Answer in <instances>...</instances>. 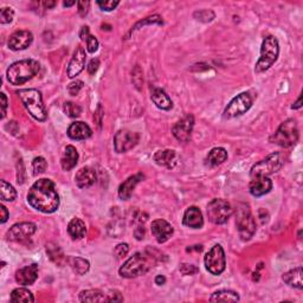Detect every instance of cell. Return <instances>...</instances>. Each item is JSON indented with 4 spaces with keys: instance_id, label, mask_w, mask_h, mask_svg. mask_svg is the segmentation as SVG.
Masks as SVG:
<instances>
[{
    "instance_id": "obj_1",
    "label": "cell",
    "mask_w": 303,
    "mask_h": 303,
    "mask_svg": "<svg viewBox=\"0 0 303 303\" xmlns=\"http://www.w3.org/2000/svg\"><path fill=\"white\" fill-rule=\"evenodd\" d=\"M28 203L35 210L43 213H54L60 207V195L55 182L50 179H39L28 193Z\"/></svg>"
},
{
    "instance_id": "obj_2",
    "label": "cell",
    "mask_w": 303,
    "mask_h": 303,
    "mask_svg": "<svg viewBox=\"0 0 303 303\" xmlns=\"http://www.w3.org/2000/svg\"><path fill=\"white\" fill-rule=\"evenodd\" d=\"M41 65L35 60H24L13 63L8 69V81L13 86H22L38 74Z\"/></svg>"
},
{
    "instance_id": "obj_3",
    "label": "cell",
    "mask_w": 303,
    "mask_h": 303,
    "mask_svg": "<svg viewBox=\"0 0 303 303\" xmlns=\"http://www.w3.org/2000/svg\"><path fill=\"white\" fill-rule=\"evenodd\" d=\"M153 255H147L145 252H136L126 260L119 270V273L125 278H134L140 275H145L153 266Z\"/></svg>"
},
{
    "instance_id": "obj_4",
    "label": "cell",
    "mask_w": 303,
    "mask_h": 303,
    "mask_svg": "<svg viewBox=\"0 0 303 303\" xmlns=\"http://www.w3.org/2000/svg\"><path fill=\"white\" fill-rule=\"evenodd\" d=\"M17 94L21 97L26 110L34 119L37 120V121H45L47 120L48 114L47 110H45L41 91H38L37 89H22L17 91Z\"/></svg>"
},
{
    "instance_id": "obj_5",
    "label": "cell",
    "mask_w": 303,
    "mask_h": 303,
    "mask_svg": "<svg viewBox=\"0 0 303 303\" xmlns=\"http://www.w3.org/2000/svg\"><path fill=\"white\" fill-rule=\"evenodd\" d=\"M298 136L297 123L294 119H288L281 123L278 129L271 135L270 141L279 146V147L288 148L298 141Z\"/></svg>"
},
{
    "instance_id": "obj_6",
    "label": "cell",
    "mask_w": 303,
    "mask_h": 303,
    "mask_svg": "<svg viewBox=\"0 0 303 303\" xmlns=\"http://www.w3.org/2000/svg\"><path fill=\"white\" fill-rule=\"evenodd\" d=\"M279 55V44L278 41L272 36L266 37L262 43L260 48V57L256 63L255 71L257 74L264 73L272 67V64L277 61Z\"/></svg>"
},
{
    "instance_id": "obj_7",
    "label": "cell",
    "mask_w": 303,
    "mask_h": 303,
    "mask_svg": "<svg viewBox=\"0 0 303 303\" xmlns=\"http://www.w3.org/2000/svg\"><path fill=\"white\" fill-rule=\"evenodd\" d=\"M236 225L239 237L244 242H247L256 232V221L251 211L246 204H238L236 210Z\"/></svg>"
},
{
    "instance_id": "obj_8",
    "label": "cell",
    "mask_w": 303,
    "mask_h": 303,
    "mask_svg": "<svg viewBox=\"0 0 303 303\" xmlns=\"http://www.w3.org/2000/svg\"><path fill=\"white\" fill-rule=\"evenodd\" d=\"M283 164H284V161H283L282 155L279 153H272V154L266 156L265 159L257 162L251 168L250 175H251V178L268 177L270 174L278 172L282 168Z\"/></svg>"
},
{
    "instance_id": "obj_9",
    "label": "cell",
    "mask_w": 303,
    "mask_h": 303,
    "mask_svg": "<svg viewBox=\"0 0 303 303\" xmlns=\"http://www.w3.org/2000/svg\"><path fill=\"white\" fill-rule=\"evenodd\" d=\"M207 216L210 221L216 225L225 224L232 216V207L224 199H213L207 205Z\"/></svg>"
},
{
    "instance_id": "obj_10",
    "label": "cell",
    "mask_w": 303,
    "mask_h": 303,
    "mask_svg": "<svg viewBox=\"0 0 303 303\" xmlns=\"http://www.w3.org/2000/svg\"><path fill=\"white\" fill-rule=\"evenodd\" d=\"M205 266L212 275H220L225 270L226 258L223 246L216 244L205 256Z\"/></svg>"
},
{
    "instance_id": "obj_11",
    "label": "cell",
    "mask_w": 303,
    "mask_h": 303,
    "mask_svg": "<svg viewBox=\"0 0 303 303\" xmlns=\"http://www.w3.org/2000/svg\"><path fill=\"white\" fill-rule=\"evenodd\" d=\"M253 103V97L250 95V93H242L238 96L229 103L226 109L224 110V116L226 119H232V117H237L245 114L247 110L251 108Z\"/></svg>"
},
{
    "instance_id": "obj_12",
    "label": "cell",
    "mask_w": 303,
    "mask_h": 303,
    "mask_svg": "<svg viewBox=\"0 0 303 303\" xmlns=\"http://www.w3.org/2000/svg\"><path fill=\"white\" fill-rule=\"evenodd\" d=\"M140 135L128 129H121L114 136V148L117 153H125L133 149L138 145Z\"/></svg>"
},
{
    "instance_id": "obj_13",
    "label": "cell",
    "mask_w": 303,
    "mask_h": 303,
    "mask_svg": "<svg viewBox=\"0 0 303 303\" xmlns=\"http://www.w3.org/2000/svg\"><path fill=\"white\" fill-rule=\"evenodd\" d=\"M36 230H37L36 224L30 223V221H24V223L15 224L8 231L6 237L12 242H23V240L30 238L32 234L36 232Z\"/></svg>"
},
{
    "instance_id": "obj_14",
    "label": "cell",
    "mask_w": 303,
    "mask_h": 303,
    "mask_svg": "<svg viewBox=\"0 0 303 303\" xmlns=\"http://www.w3.org/2000/svg\"><path fill=\"white\" fill-rule=\"evenodd\" d=\"M193 126L194 117L193 115H191V114H187L186 116H184L181 120H179V121L175 123L173 129H172V133H173L174 138L177 139L178 141L186 143L190 141Z\"/></svg>"
},
{
    "instance_id": "obj_15",
    "label": "cell",
    "mask_w": 303,
    "mask_h": 303,
    "mask_svg": "<svg viewBox=\"0 0 303 303\" xmlns=\"http://www.w3.org/2000/svg\"><path fill=\"white\" fill-rule=\"evenodd\" d=\"M34 42V35L30 31L22 30V31H16L15 34L10 36L9 39V48L13 51H19V50H25L28 49Z\"/></svg>"
},
{
    "instance_id": "obj_16",
    "label": "cell",
    "mask_w": 303,
    "mask_h": 303,
    "mask_svg": "<svg viewBox=\"0 0 303 303\" xmlns=\"http://www.w3.org/2000/svg\"><path fill=\"white\" fill-rule=\"evenodd\" d=\"M86 50H84L82 45H78V48L74 52V56L71 58L69 67H68V76L74 78L82 73L84 67H86Z\"/></svg>"
},
{
    "instance_id": "obj_17",
    "label": "cell",
    "mask_w": 303,
    "mask_h": 303,
    "mask_svg": "<svg viewBox=\"0 0 303 303\" xmlns=\"http://www.w3.org/2000/svg\"><path fill=\"white\" fill-rule=\"evenodd\" d=\"M151 231L153 236L155 237L156 242L162 244L167 242V240L171 238L174 230H173V226L165 219H155L154 221H152Z\"/></svg>"
},
{
    "instance_id": "obj_18",
    "label": "cell",
    "mask_w": 303,
    "mask_h": 303,
    "mask_svg": "<svg viewBox=\"0 0 303 303\" xmlns=\"http://www.w3.org/2000/svg\"><path fill=\"white\" fill-rule=\"evenodd\" d=\"M272 188V181L268 177H255L250 181L249 191L253 197H262Z\"/></svg>"
},
{
    "instance_id": "obj_19",
    "label": "cell",
    "mask_w": 303,
    "mask_h": 303,
    "mask_svg": "<svg viewBox=\"0 0 303 303\" xmlns=\"http://www.w3.org/2000/svg\"><path fill=\"white\" fill-rule=\"evenodd\" d=\"M38 278V265L34 264L24 266L16 272V281L22 285H31Z\"/></svg>"
},
{
    "instance_id": "obj_20",
    "label": "cell",
    "mask_w": 303,
    "mask_h": 303,
    "mask_svg": "<svg viewBox=\"0 0 303 303\" xmlns=\"http://www.w3.org/2000/svg\"><path fill=\"white\" fill-rule=\"evenodd\" d=\"M182 223H184V225L192 227V229H200L204 225L203 213L197 206L188 207L184 213Z\"/></svg>"
},
{
    "instance_id": "obj_21",
    "label": "cell",
    "mask_w": 303,
    "mask_h": 303,
    "mask_svg": "<svg viewBox=\"0 0 303 303\" xmlns=\"http://www.w3.org/2000/svg\"><path fill=\"white\" fill-rule=\"evenodd\" d=\"M143 178H145V175H143L142 173H138V174L132 175V177H129L126 181H123L119 187L120 199H122V200L130 199V197H132L133 191H134L136 185H138L140 181H142Z\"/></svg>"
},
{
    "instance_id": "obj_22",
    "label": "cell",
    "mask_w": 303,
    "mask_h": 303,
    "mask_svg": "<svg viewBox=\"0 0 303 303\" xmlns=\"http://www.w3.org/2000/svg\"><path fill=\"white\" fill-rule=\"evenodd\" d=\"M93 135V130L87 123L82 121H76L71 123L68 129V136L73 140H86Z\"/></svg>"
},
{
    "instance_id": "obj_23",
    "label": "cell",
    "mask_w": 303,
    "mask_h": 303,
    "mask_svg": "<svg viewBox=\"0 0 303 303\" xmlns=\"http://www.w3.org/2000/svg\"><path fill=\"white\" fill-rule=\"evenodd\" d=\"M96 181V173L93 168L82 167L75 175V182L80 188L93 186Z\"/></svg>"
},
{
    "instance_id": "obj_24",
    "label": "cell",
    "mask_w": 303,
    "mask_h": 303,
    "mask_svg": "<svg viewBox=\"0 0 303 303\" xmlns=\"http://www.w3.org/2000/svg\"><path fill=\"white\" fill-rule=\"evenodd\" d=\"M151 99L153 102H154L155 106L162 110H169L173 107L172 100L169 99L167 94L162 89H160V88H151Z\"/></svg>"
},
{
    "instance_id": "obj_25",
    "label": "cell",
    "mask_w": 303,
    "mask_h": 303,
    "mask_svg": "<svg viewBox=\"0 0 303 303\" xmlns=\"http://www.w3.org/2000/svg\"><path fill=\"white\" fill-rule=\"evenodd\" d=\"M77 161H78V153L76 151V148L71 145L67 146V148H65V151L63 153V156H62L61 159L62 168H63L64 171H70V169H73L75 166L77 165Z\"/></svg>"
},
{
    "instance_id": "obj_26",
    "label": "cell",
    "mask_w": 303,
    "mask_h": 303,
    "mask_svg": "<svg viewBox=\"0 0 303 303\" xmlns=\"http://www.w3.org/2000/svg\"><path fill=\"white\" fill-rule=\"evenodd\" d=\"M175 160H177V154H175V151H172V149L158 151L154 154V161L156 164L165 166V167H174Z\"/></svg>"
},
{
    "instance_id": "obj_27",
    "label": "cell",
    "mask_w": 303,
    "mask_h": 303,
    "mask_svg": "<svg viewBox=\"0 0 303 303\" xmlns=\"http://www.w3.org/2000/svg\"><path fill=\"white\" fill-rule=\"evenodd\" d=\"M283 281H284L286 284L292 286V288L296 289H301L303 288V282H302V268L298 266V268H295L290 270V271L285 272L283 275Z\"/></svg>"
},
{
    "instance_id": "obj_28",
    "label": "cell",
    "mask_w": 303,
    "mask_h": 303,
    "mask_svg": "<svg viewBox=\"0 0 303 303\" xmlns=\"http://www.w3.org/2000/svg\"><path fill=\"white\" fill-rule=\"evenodd\" d=\"M68 232H69L73 239L83 238L87 232L86 223L83 220H81L80 218H74L69 223V225H68Z\"/></svg>"
},
{
    "instance_id": "obj_29",
    "label": "cell",
    "mask_w": 303,
    "mask_h": 303,
    "mask_svg": "<svg viewBox=\"0 0 303 303\" xmlns=\"http://www.w3.org/2000/svg\"><path fill=\"white\" fill-rule=\"evenodd\" d=\"M80 301L90 303L103 302L108 301V297L99 289H88V290H82L80 292Z\"/></svg>"
},
{
    "instance_id": "obj_30",
    "label": "cell",
    "mask_w": 303,
    "mask_h": 303,
    "mask_svg": "<svg viewBox=\"0 0 303 303\" xmlns=\"http://www.w3.org/2000/svg\"><path fill=\"white\" fill-rule=\"evenodd\" d=\"M226 159H227L226 149L217 147L211 149V152L208 153L206 158V161L208 166H211V167H216V166L221 165L224 161H226Z\"/></svg>"
},
{
    "instance_id": "obj_31",
    "label": "cell",
    "mask_w": 303,
    "mask_h": 303,
    "mask_svg": "<svg viewBox=\"0 0 303 303\" xmlns=\"http://www.w3.org/2000/svg\"><path fill=\"white\" fill-rule=\"evenodd\" d=\"M47 252H48L49 258H50L52 262L55 263V264L61 266L64 264V262H68L67 257L64 256L63 251H62V249L57 245V244H55V243L47 244Z\"/></svg>"
},
{
    "instance_id": "obj_32",
    "label": "cell",
    "mask_w": 303,
    "mask_h": 303,
    "mask_svg": "<svg viewBox=\"0 0 303 303\" xmlns=\"http://www.w3.org/2000/svg\"><path fill=\"white\" fill-rule=\"evenodd\" d=\"M68 263L70 264L71 269L74 270V272H76L77 275H84L90 269L89 260L82 258V257H69Z\"/></svg>"
},
{
    "instance_id": "obj_33",
    "label": "cell",
    "mask_w": 303,
    "mask_h": 303,
    "mask_svg": "<svg viewBox=\"0 0 303 303\" xmlns=\"http://www.w3.org/2000/svg\"><path fill=\"white\" fill-rule=\"evenodd\" d=\"M211 302H237L239 301V295L232 290H218L210 297Z\"/></svg>"
},
{
    "instance_id": "obj_34",
    "label": "cell",
    "mask_w": 303,
    "mask_h": 303,
    "mask_svg": "<svg viewBox=\"0 0 303 303\" xmlns=\"http://www.w3.org/2000/svg\"><path fill=\"white\" fill-rule=\"evenodd\" d=\"M11 302L13 303H32L35 302V297L30 290L25 288H17L11 292Z\"/></svg>"
},
{
    "instance_id": "obj_35",
    "label": "cell",
    "mask_w": 303,
    "mask_h": 303,
    "mask_svg": "<svg viewBox=\"0 0 303 303\" xmlns=\"http://www.w3.org/2000/svg\"><path fill=\"white\" fill-rule=\"evenodd\" d=\"M0 192H2V200L13 201L17 198V191L8 181H0Z\"/></svg>"
},
{
    "instance_id": "obj_36",
    "label": "cell",
    "mask_w": 303,
    "mask_h": 303,
    "mask_svg": "<svg viewBox=\"0 0 303 303\" xmlns=\"http://www.w3.org/2000/svg\"><path fill=\"white\" fill-rule=\"evenodd\" d=\"M64 112L69 117L76 119V117L80 116L81 113H82V108L74 102H65L64 103Z\"/></svg>"
},
{
    "instance_id": "obj_37",
    "label": "cell",
    "mask_w": 303,
    "mask_h": 303,
    "mask_svg": "<svg viewBox=\"0 0 303 303\" xmlns=\"http://www.w3.org/2000/svg\"><path fill=\"white\" fill-rule=\"evenodd\" d=\"M32 167H34V174L38 175L44 173L45 169L48 167V162L43 156H38V158H35L34 162H32Z\"/></svg>"
},
{
    "instance_id": "obj_38",
    "label": "cell",
    "mask_w": 303,
    "mask_h": 303,
    "mask_svg": "<svg viewBox=\"0 0 303 303\" xmlns=\"http://www.w3.org/2000/svg\"><path fill=\"white\" fill-rule=\"evenodd\" d=\"M194 18H197L198 21L207 23L214 19V12L211 10H199L194 13Z\"/></svg>"
},
{
    "instance_id": "obj_39",
    "label": "cell",
    "mask_w": 303,
    "mask_h": 303,
    "mask_svg": "<svg viewBox=\"0 0 303 303\" xmlns=\"http://www.w3.org/2000/svg\"><path fill=\"white\" fill-rule=\"evenodd\" d=\"M15 17V11L11 8H3L0 11V22L2 24H9L13 21Z\"/></svg>"
},
{
    "instance_id": "obj_40",
    "label": "cell",
    "mask_w": 303,
    "mask_h": 303,
    "mask_svg": "<svg viewBox=\"0 0 303 303\" xmlns=\"http://www.w3.org/2000/svg\"><path fill=\"white\" fill-rule=\"evenodd\" d=\"M147 24H162V18L160 17V16L155 15V16H152V17H148V18L143 19L142 22L136 23V25L134 26V28L132 29V32L135 31V30H138V28H140V26L147 25Z\"/></svg>"
},
{
    "instance_id": "obj_41",
    "label": "cell",
    "mask_w": 303,
    "mask_h": 303,
    "mask_svg": "<svg viewBox=\"0 0 303 303\" xmlns=\"http://www.w3.org/2000/svg\"><path fill=\"white\" fill-rule=\"evenodd\" d=\"M133 76H132V81L134 83L135 88L138 90H141L142 88V83H143V78H142V71L140 69L139 65H136L135 69L133 70Z\"/></svg>"
},
{
    "instance_id": "obj_42",
    "label": "cell",
    "mask_w": 303,
    "mask_h": 303,
    "mask_svg": "<svg viewBox=\"0 0 303 303\" xmlns=\"http://www.w3.org/2000/svg\"><path fill=\"white\" fill-rule=\"evenodd\" d=\"M84 86V83L82 81H74V82H71L69 86H68V93L70 94L71 96H76L78 93H80V90L82 89Z\"/></svg>"
},
{
    "instance_id": "obj_43",
    "label": "cell",
    "mask_w": 303,
    "mask_h": 303,
    "mask_svg": "<svg viewBox=\"0 0 303 303\" xmlns=\"http://www.w3.org/2000/svg\"><path fill=\"white\" fill-rule=\"evenodd\" d=\"M129 251V246L127 243H121L119 245H116L115 250H114V253H115L117 258H123L127 253Z\"/></svg>"
},
{
    "instance_id": "obj_44",
    "label": "cell",
    "mask_w": 303,
    "mask_h": 303,
    "mask_svg": "<svg viewBox=\"0 0 303 303\" xmlns=\"http://www.w3.org/2000/svg\"><path fill=\"white\" fill-rule=\"evenodd\" d=\"M198 271H199V269H198L197 266L193 264H187V263H184V264H181V266H180V272L185 276L194 275V273H197Z\"/></svg>"
},
{
    "instance_id": "obj_45",
    "label": "cell",
    "mask_w": 303,
    "mask_h": 303,
    "mask_svg": "<svg viewBox=\"0 0 303 303\" xmlns=\"http://www.w3.org/2000/svg\"><path fill=\"white\" fill-rule=\"evenodd\" d=\"M87 50L90 52V54H94V52L97 51V49H99V41H97L96 37H94V36H89L87 39Z\"/></svg>"
},
{
    "instance_id": "obj_46",
    "label": "cell",
    "mask_w": 303,
    "mask_h": 303,
    "mask_svg": "<svg viewBox=\"0 0 303 303\" xmlns=\"http://www.w3.org/2000/svg\"><path fill=\"white\" fill-rule=\"evenodd\" d=\"M119 4V2H112V0H110V2H97V5H99L103 11H113Z\"/></svg>"
},
{
    "instance_id": "obj_47",
    "label": "cell",
    "mask_w": 303,
    "mask_h": 303,
    "mask_svg": "<svg viewBox=\"0 0 303 303\" xmlns=\"http://www.w3.org/2000/svg\"><path fill=\"white\" fill-rule=\"evenodd\" d=\"M78 6V13H80L81 17H86L88 15V12H89V6L90 3L89 2H78L77 3Z\"/></svg>"
},
{
    "instance_id": "obj_48",
    "label": "cell",
    "mask_w": 303,
    "mask_h": 303,
    "mask_svg": "<svg viewBox=\"0 0 303 303\" xmlns=\"http://www.w3.org/2000/svg\"><path fill=\"white\" fill-rule=\"evenodd\" d=\"M99 67H100V61L97 60V58H94V60L90 61L89 65H88V73H89V75H95V73L97 70H99Z\"/></svg>"
},
{
    "instance_id": "obj_49",
    "label": "cell",
    "mask_w": 303,
    "mask_h": 303,
    "mask_svg": "<svg viewBox=\"0 0 303 303\" xmlns=\"http://www.w3.org/2000/svg\"><path fill=\"white\" fill-rule=\"evenodd\" d=\"M0 99H2V119H4L6 115V109H8V97L4 93L0 94Z\"/></svg>"
},
{
    "instance_id": "obj_50",
    "label": "cell",
    "mask_w": 303,
    "mask_h": 303,
    "mask_svg": "<svg viewBox=\"0 0 303 303\" xmlns=\"http://www.w3.org/2000/svg\"><path fill=\"white\" fill-rule=\"evenodd\" d=\"M107 297H108V302H113V301H119L121 302L123 301V297L121 296V294L117 291H112L110 294H107Z\"/></svg>"
},
{
    "instance_id": "obj_51",
    "label": "cell",
    "mask_w": 303,
    "mask_h": 303,
    "mask_svg": "<svg viewBox=\"0 0 303 303\" xmlns=\"http://www.w3.org/2000/svg\"><path fill=\"white\" fill-rule=\"evenodd\" d=\"M89 36H90L89 26H82V29H81V32H80V38L82 39V41H87Z\"/></svg>"
},
{
    "instance_id": "obj_52",
    "label": "cell",
    "mask_w": 303,
    "mask_h": 303,
    "mask_svg": "<svg viewBox=\"0 0 303 303\" xmlns=\"http://www.w3.org/2000/svg\"><path fill=\"white\" fill-rule=\"evenodd\" d=\"M134 234H135L136 239H138V240L143 239V238H145V227H143V226H138L135 229Z\"/></svg>"
},
{
    "instance_id": "obj_53",
    "label": "cell",
    "mask_w": 303,
    "mask_h": 303,
    "mask_svg": "<svg viewBox=\"0 0 303 303\" xmlns=\"http://www.w3.org/2000/svg\"><path fill=\"white\" fill-rule=\"evenodd\" d=\"M0 211H2V219H0V221L4 224V223H6V220L9 219V211H8V208L4 206V205L0 206Z\"/></svg>"
},
{
    "instance_id": "obj_54",
    "label": "cell",
    "mask_w": 303,
    "mask_h": 303,
    "mask_svg": "<svg viewBox=\"0 0 303 303\" xmlns=\"http://www.w3.org/2000/svg\"><path fill=\"white\" fill-rule=\"evenodd\" d=\"M165 282H166V278L164 277V276L159 275V276H156V277H155V283H156V284H158V285L165 284Z\"/></svg>"
},
{
    "instance_id": "obj_55",
    "label": "cell",
    "mask_w": 303,
    "mask_h": 303,
    "mask_svg": "<svg viewBox=\"0 0 303 303\" xmlns=\"http://www.w3.org/2000/svg\"><path fill=\"white\" fill-rule=\"evenodd\" d=\"M301 107H302V97L299 96L298 99H297V101H296V102L294 104H292L291 108L292 109H299V108H301Z\"/></svg>"
},
{
    "instance_id": "obj_56",
    "label": "cell",
    "mask_w": 303,
    "mask_h": 303,
    "mask_svg": "<svg viewBox=\"0 0 303 303\" xmlns=\"http://www.w3.org/2000/svg\"><path fill=\"white\" fill-rule=\"evenodd\" d=\"M43 5L47 9H51V8H54L55 5H56V2H45V3H43Z\"/></svg>"
},
{
    "instance_id": "obj_57",
    "label": "cell",
    "mask_w": 303,
    "mask_h": 303,
    "mask_svg": "<svg viewBox=\"0 0 303 303\" xmlns=\"http://www.w3.org/2000/svg\"><path fill=\"white\" fill-rule=\"evenodd\" d=\"M76 4V2H64L63 5L65 6V8H70V6H73Z\"/></svg>"
}]
</instances>
